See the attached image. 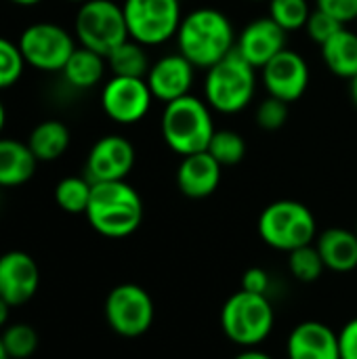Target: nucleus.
<instances>
[{"mask_svg": "<svg viewBox=\"0 0 357 359\" xmlns=\"http://www.w3.org/2000/svg\"><path fill=\"white\" fill-rule=\"evenodd\" d=\"M4 124H6V109H4V105L0 101V133L4 130Z\"/></svg>", "mask_w": 357, "mask_h": 359, "instance_id": "obj_39", "label": "nucleus"}, {"mask_svg": "<svg viewBox=\"0 0 357 359\" xmlns=\"http://www.w3.org/2000/svg\"><path fill=\"white\" fill-rule=\"evenodd\" d=\"M261 78L269 97L292 103L299 101L309 86V65L297 50L284 48L261 67Z\"/></svg>", "mask_w": 357, "mask_h": 359, "instance_id": "obj_13", "label": "nucleus"}, {"mask_svg": "<svg viewBox=\"0 0 357 359\" xmlns=\"http://www.w3.org/2000/svg\"><path fill=\"white\" fill-rule=\"evenodd\" d=\"M93 183L86 177H65L55 187V202L67 215H84L90 202Z\"/></svg>", "mask_w": 357, "mask_h": 359, "instance_id": "obj_25", "label": "nucleus"}, {"mask_svg": "<svg viewBox=\"0 0 357 359\" xmlns=\"http://www.w3.org/2000/svg\"><path fill=\"white\" fill-rule=\"evenodd\" d=\"M274 305L269 297L238 290L231 294L221 309V328L225 337L248 349L261 345L274 330Z\"/></svg>", "mask_w": 357, "mask_h": 359, "instance_id": "obj_6", "label": "nucleus"}, {"mask_svg": "<svg viewBox=\"0 0 357 359\" xmlns=\"http://www.w3.org/2000/svg\"><path fill=\"white\" fill-rule=\"evenodd\" d=\"M151 90L145 78L114 76L101 90V107L118 124H137L151 107Z\"/></svg>", "mask_w": 357, "mask_h": 359, "instance_id": "obj_11", "label": "nucleus"}, {"mask_svg": "<svg viewBox=\"0 0 357 359\" xmlns=\"http://www.w3.org/2000/svg\"><path fill=\"white\" fill-rule=\"evenodd\" d=\"M316 4L343 25L357 21V0H316Z\"/></svg>", "mask_w": 357, "mask_h": 359, "instance_id": "obj_33", "label": "nucleus"}, {"mask_svg": "<svg viewBox=\"0 0 357 359\" xmlns=\"http://www.w3.org/2000/svg\"><path fill=\"white\" fill-rule=\"evenodd\" d=\"M17 44L29 67L48 74L63 72L67 59L78 48L74 36L65 27L48 21L27 25L21 32Z\"/></svg>", "mask_w": 357, "mask_h": 359, "instance_id": "obj_9", "label": "nucleus"}, {"mask_svg": "<svg viewBox=\"0 0 357 359\" xmlns=\"http://www.w3.org/2000/svg\"><path fill=\"white\" fill-rule=\"evenodd\" d=\"M177 46L194 67L210 69L236 48L234 25L217 8H196L181 19Z\"/></svg>", "mask_w": 357, "mask_h": 359, "instance_id": "obj_1", "label": "nucleus"}, {"mask_svg": "<svg viewBox=\"0 0 357 359\" xmlns=\"http://www.w3.org/2000/svg\"><path fill=\"white\" fill-rule=\"evenodd\" d=\"M25 65L19 44L0 36V90L17 84Z\"/></svg>", "mask_w": 357, "mask_h": 359, "instance_id": "obj_30", "label": "nucleus"}, {"mask_svg": "<svg viewBox=\"0 0 357 359\" xmlns=\"http://www.w3.org/2000/svg\"><path fill=\"white\" fill-rule=\"evenodd\" d=\"M27 145L38 162H53L69 147V128L59 120H44L29 133Z\"/></svg>", "mask_w": 357, "mask_h": 359, "instance_id": "obj_23", "label": "nucleus"}, {"mask_svg": "<svg viewBox=\"0 0 357 359\" xmlns=\"http://www.w3.org/2000/svg\"><path fill=\"white\" fill-rule=\"evenodd\" d=\"M286 355L288 359H341L339 334L328 324L301 322L288 334Z\"/></svg>", "mask_w": 357, "mask_h": 359, "instance_id": "obj_17", "label": "nucleus"}, {"mask_svg": "<svg viewBox=\"0 0 357 359\" xmlns=\"http://www.w3.org/2000/svg\"><path fill=\"white\" fill-rule=\"evenodd\" d=\"M234 359H274L271 355H267L265 351H259L257 347H248L244 351H240Z\"/></svg>", "mask_w": 357, "mask_h": 359, "instance_id": "obj_36", "label": "nucleus"}, {"mask_svg": "<svg viewBox=\"0 0 357 359\" xmlns=\"http://www.w3.org/2000/svg\"><path fill=\"white\" fill-rule=\"evenodd\" d=\"M84 215L99 236L120 240L139 229L143 221V202L139 191L126 181L93 183L90 202Z\"/></svg>", "mask_w": 357, "mask_h": 359, "instance_id": "obj_2", "label": "nucleus"}, {"mask_svg": "<svg viewBox=\"0 0 357 359\" xmlns=\"http://www.w3.org/2000/svg\"><path fill=\"white\" fill-rule=\"evenodd\" d=\"M36 164L38 160L27 143L0 137V187L25 185L34 177Z\"/></svg>", "mask_w": 357, "mask_h": 359, "instance_id": "obj_20", "label": "nucleus"}, {"mask_svg": "<svg viewBox=\"0 0 357 359\" xmlns=\"http://www.w3.org/2000/svg\"><path fill=\"white\" fill-rule=\"evenodd\" d=\"M261 240L282 252H292L301 246L314 244L318 225L314 212L297 200H278L265 206L259 217Z\"/></svg>", "mask_w": 357, "mask_h": 359, "instance_id": "obj_5", "label": "nucleus"}, {"mask_svg": "<svg viewBox=\"0 0 357 359\" xmlns=\"http://www.w3.org/2000/svg\"><path fill=\"white\" fill-rule=\"evenodd\" d=\"M103 313L107 326L116 334L124 339H137L151 328L156 307L145 288L137 284H120L109 290Z\"/></svg>", "mask_w": 357, "mask_h": 359, "instance_id": "obj_10", "label": "nucleus"}, {"mask_svg": "<svg viewBox=\"0 0 357 359\" xmlns=\"http://www.w3.org/2000/svg\"><path fill=\"white\" fill-rule=\"evenodd\" d=\"M288 120V103L276 97H267L257 107V124L263 130H278Z\"/></svg>", "mask_w": 357, "mask_h": 359, "instance_id": "obj_31", "label": "nucleus"}, {"mask_svg": "<svg viewBox=\"0 0 357 359\" xmlns=\"http://www.w3.org/2000/svg\"><path fill=\"white\" fill-rule=\"evenodd\" d=\"M322 57L326 67L339 76L353 80L357 76V34L351 29L337 32L326 44H322Z\"/></svg>", "mask_w": 357, "mask_h": 359, "instance_id": "obj_22", "label": "nucleus"}, {"mask_svg": "<svg viewBox=\"0 0 357 359\" xmlns=\"http://www.w3.org/2000/svg\"><path fill=\"white\" fill-rule=\"evenodd\" d=\"M135 166V147L120 135L101 137L88 151L84 177L90 183L124 181Z\"/></svg>", "mask_w": 357, "mask_h": 359, "instance_id": "obj_12", "label": "nucleus"}, {"mask_svg": "<svg viewBox=\"0 0 357 359\" xmlns=\"http://www.w3.org/2000/svg\"><path fill=\"white\" fill-rule=\"evenodd\" d=\"M74 32L80 46L90 48L103 57H107L116 46L130 38L124 8L114 0L82 2L76 15Z\"/></svg>", "mask_w": 357, "mask_h": 359, "instance_id": "obj_7", "label": "nucleus"}, {"mask_svg": "<svg viewBox=\"0 0 357 359\" xmlns=\"http://www.w3.org/2000/svg\"><path fill=\"white\" fill-rule=\"evenodd\" d=\"M353 231H356V233H357V221H356V229H353Z\"/></svg>", "mask_w": 357, "mask_h": 359, "instance_id": "obj_43", "label": "nucleus"}, {"mask_svg": "<svg viewBox=\"0 0 357 359\" xmlns=\"http://www.w3.org/2000/svg\"><path fill=\"white\" fill-rule=\"evenodd\" d=\"M206 151L221 166H236L246 156V141L242 139L240 133L229 130V128H221V130H215Z\"/></svg>", "mask_w": 357, "mask_h": 359, "instance_id": "obj_26", "label": "nucleus"}, {"mask_svg": "<svg viewBox=\"0 0 357 359\" xmlns=\"http://www.w3.org/2000/svg\"><path fill=\"white\" fill-rule=\"evenodd\" d=\"M67 2H78V4H82V2H86V0H67Z\"/></svg>", "mask_w": 357, "mask_h": 359, "instance_id": "obj_42", "label": "nucleus"}, {"mask_svg": "<svg viewBox=\"0 0 357 359\" xmlns=\"http://www.w3.org/2000/svg\"><path fill=\"white\" fill-rule=\"evenodd\" d=\"M11 305L0 297V330H4L8 326V318H11Z\"/></svg>", "mask_w": 357, "mask_h": 359, "instance_id": "obj_37", "label": "nucleus"}, {"mask_svg": "<svg viewBox=\"0 0 357 359\" xmlns=\"http://www.w3.org/2000/svg\"><path fill=\"white\" fill-rule=\"evenodd\" d=\"M221 164L208 154H191L185 156L177 170V187L185 198L204 200L213 196L221 183Z\"/></svg>", "mask_w": 357, "mask_h": 359, "instance_id": "obj_18", "label": "nucleus"}, {"mask_svg": "<svg viewBox=\"0 0 357 359\" xmlns=\"http://www.w3.org/2000/svg\"><path fill=\"white\" fill-rule=\"evenodd\" d=\"M40 286V269L32 255L8 250L0 257V297L11 307H21L34 299Z\"/></svg>", "mask_w": 357, "mask_h": 359, "instance_id": "obj_14", "label": "nucleus"}, {"mask_svg": "<svg viewBox=\"0 0 357 359\" xmlns=\"http://www.w3.org/2000/svg\"><path fill=\"white\" fill-rule=\"evenodd\" d=\"M288 269L295 280L303 284H314L322 278L326 265L316 248V244L301 246L292 252H288Z\"/></svg>", "mask_w": 357, "mask_h": 359, "instance_id": "obj_27", "label": "nucleus"}, {"mask_svg": "<svg viewBox=\"0 0 357 359\" xmlns=\"http://www.w3.org/2000/svg\"><path fill=\"white\" fill-rule=\"evenodd\" d=\"M160 128L164 143L181 158L206 151L217 130L210 116V105L194 95L166 103Z\"/></svg>", "mask_w": 357, "mask_h": 359, "instance_id": "obj_3", "label": "nucleus"}, {"mask_svg": "<svg viewBox=\"0 0 357 359\" xmlns=\"http://www.w3.org/2000/svg\"><path fill=\"white\" fill-rule=\"evenodd\" d=\"M0 359H11V358H8V353H6V349H4L2 337H0Z\"/></svg>", "mask_w": 357, "mask_h": 359, "instance_id": "obj_41", "label": "nucleus"}, {"mask_svg": "<svg viewBox=\"0 0 357 359\" xmlns=\"http://www.w3.org/2000/svg\"><path fill=\"white\" fill-rule=\"evenodd\" d=\"M309 15L307 0H269V17L286 32L305 27Z\"/></svg>", "mask_w": 357, "mask_h": 359, "instance_id": "obj_29", "label": "nucleus"}, {"mask_svg": "<svg viewBox=\"0 0 357 359\" xmlns=\"http://www.w3.org/2000/svg\"><path fill=\"white\" fill-rule=\"evenodd\" d=\"M316 248L335 273H349L357 267V233L345 227H328L316 238Z\"/></svg>", "mask_w": 357, "mask_h": 359, "instance_id": "obj_19", "label": "nucleus"}, {"mask_svg": "<svg viewBox=\"0 0 357 359\" xmlns=\"http://www.w3.org/2000/svg\"><path fill=\"white\" fill-rule=\"evenodd\" d=\"M343 27H345L343 23H339L335 17H330L328 13H324V11H320V8H316V11L309 15V21H307V25H305L309 38H311L314 42H318L320 46L326 44V42H328L337 32H341Z\"/></svg>", "mask_w": 357, "mask_h": 359, "instance_id": "obj_32", "label": "nucleus"}, {"mask_svg": "<svg viewBox=\"0 0 357 359\" xmlns=\"http://www.w3.org/2000/svg\"><path fill=\"white\" fill-rule=\"evenodd\" d=\"M128 36L143 46H158L177 36L181 25L179 0H124Z\"/></svg>", "mask_w": 357, "mask_h": 359, "instance_id": "obj_8", "label": "nucleus"}, {"mask_svg": "<svg viewBox=\"0 0 357 359\" xmlns=\"http://www.w3.org/2000/svg\"><path fill=\"white\" fill-rule=\"evenodd\" d=\"M105 63L107 59L90 48L78 46L72 57L67 59L65 67H63V78L72 88L78 90H88L93 86H97L103 80L105 74Z\"/></svg>", "mask_w": 357, "mask_h": 359, "instance_id": "obj_21", "label": "nucleus"}, {"mask_svg": "<svg viewBox=\"0 0 357 359\" xmlns=\"http://www.w3.org/2000/svg\"><path fill=\"white\" fill-rule=\"evenodd\" d=\"M351 99H353V103L357 105V76L351 80Z\"/></svg>", "mask_w": 357, "mask_h": 359, "instance_id": "obj_40", "label": "nucleus"}, {"mask_svg": "<svg viewBox=\"0 0 357 359\" xmlns=\"http://www.w3.org/2000/svg\"><path fill=\"white\" fill-rule=\"evenodd\" d=\"M107 65L114 76H128V78H145L149 72V59L145 46L128 38L120 46H116L107 57Z\"/></svg>", "mask_w": 357, "mask_h": 359, "instance_id": "obj_24", "label": "nucleus"}, {"mask_svg": "<svg viewBox=\"0 0 357 359\" xmlns=\"http://www.w3.org/2000/svg\"><path fill=\"white\" fill-rule=\"evenodd\" d=\"M257 90L255 67L234 48L225 59L206 69L204 95L206 103L221 114H238L246 109Z\"/></svg>", "mask_w": 357, "mask_h": 359, "instance_id": "obj_4", "label": "nucleus"}, {"mask_svg": "<svg viewBox=\"0 0 357 359\" xmlns=\"http://www.w3.org/2000/svg\"><path fill=\"white\" fill-rule=\"evenodd\" d=\"M339 353H341V359H357V318L341 328Z\"/></svg>", "mask_w": 357, "mask_h": 359, "instance_id": "obj_35", "label": "nucleus"}, {"mask_svg": "<svg viewBox=\"0 0 357 359\" xmlns=\"http://www.w3.org/2000/svg\"><path fill=\"white\" fill-rule=\"evenodd\" d=\"M194 69L196 67L181 53L158 59L145 76L154 99L170 103L189 95L194 86Z\"/></svg>", "mask_w": 357, "mask_h": 359, "instance_id": "obj_16", "label": "nucleus"}, {"mask_svg": "<svg viewBox=\"0 0 357 359\" xmlns=\"http://www.w3.org/2000/svg\"><path fill=\"white\" fill-rule=\"evenodd\" d=\"M0 337H2L4 349L11 359L32 358L38 349V332L29 324H23V322L8 324L0 332Z\"/></svg>", "mask_w": 357, "mask_h": 359, "instance_id": "obj_28", "label": "nucleus"}, {"mask_svg": "<svg viewBox=\"0 0 357 359\" xmlns=\"http://www.w3.org/2000/svg\"><path fill=\"white\" fill-rule=\"evenodd\" d=\"M286 29H282L271 17L257 19L248 23L238 36L236 50L255 67L261 69L276 55L286 48Z\"/></svg>", "mask_w": 357, "mask_h": 359, "instance_id": "obj_15", "label": "nucleus"}, {"mask_svg": "<svg viewBox=\"0 0 357 359\" xmlns=\"http://www.w3.org/2000/svg\"><path fill=\"white\" fill-rule=\"evenodd\" d=\"M269 288H271L269 273L265 269H261V267H250L242 276V290H246V292L269 297Z\"/></svg>", "mask_w": 357, "mask_h": 359, "instance_id": "obj_34", "label": "nucleus"}, {"mask_svg": "<svg viewBox=\"0 0 357 359\" xmlns=\"http://www.w3.org/2000/svg\"><path fill=\"white\" fill-rule=\"evenodd\" d=\"M13 4H19V6H36V4H40L42 0H11Z\"/></svg>", "mask_w": 357, "mask_h": 359, "instance_id": "obj_38", "label": "nucleus"}]
</instances>
